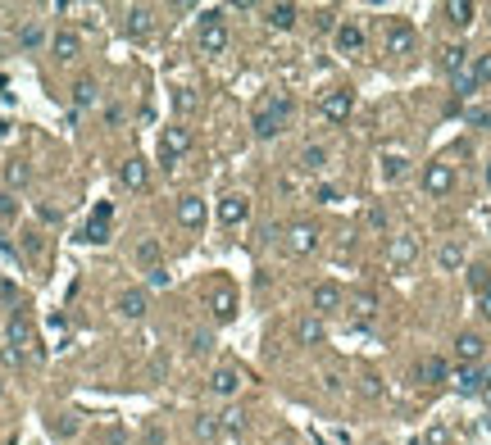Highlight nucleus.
<instances>
[{"label":"nucleus","instance_id":"1","mask_svg":"<svg viewBox=\"0 0 491 445\" xmlns=\"http://www.w3.org/2000/svg\"><path fill=\"white\" fill-rule=\"evenodd\" d=\"M287 119H291V100L287 96H264L260 105H255V114H251V132L260 137V141H273V137L282 132Z\"/></svg>","mask_w":491,"mask_h":445},{"label":"nucleus","instance_id":"2","mask_svg":"<svg viewBox=\"0 0 491 445\" xmlns=\"http://www.w3.org/2000/svg\"><path fill=\"white\" fill-rule=\"evenodd\" d=\"M450 82H455V96H478V91L491 82V55H473Z\"/></svg>","mask_w":491,"mask_h":445},{"label":"nucleus","instance_id":"3","mask_svg":"<svg viewBox=\"0 0 491 445\" xmlns=\"http://www.w3.org/2000/svg\"><path fill=\"white\" fill-rule=\"evenodd\" d=\"M5 337H10V350H19L23 359H28V355H41V346H37V327H32V318L23 314V309H14V314H10Z\"/></svg>","mask_w":491,"mask_h":445},{"label":"nucleus","instance_id":"4","mask_svg":"<svg viewBox=\"0 0 491 445\" xmlns=\"http://www.w3.org/2000/svg\"><path fill=\"white\" fill-rule=\"evenodd\" d=\"M196 41H200L205 55H223V50H228V23H223V10H209L205 19H200Z\"/></svg>","mask_w":491,"mask_h":445},{"label":"nucleus","instance_id":"5","mask_svg":"<svg viewBox=\"0 0 491 445\" xmlns=\"http://www.w3.org/2000/svg\"><path fill=\"white\" fill-rule=\"evenodd\" d=\"M318 237H323V232H318V223L300 218V223H291V228H287V250H291L296 259H305V255H314V250H318Z\"/></svg>","mask_w":491,"mask_h":445},{"label":"nucleus","instance_id":"6","mask_svg":"<svg viewBox=\"0 0 491 445\" xmlns=\"http://www.w3.org/2000/svg\"><path fill=\"white\" fill-rule=\"evenodd\" d=\"M423 191L427 196H450V191H455V168H450L446 159H432L423 168Z\"/></svg>","mask_w":491,"mask_h":445},{"label":"nucleus","instance_id":"7","mask_svg":"<svg viewBox=\"0 0 491 445\" xmlns=\"http://www.w3.org/2000/svg\"><path fill=\"white\" fill-rule=\"evenodd\" d=\"M487 382H491V373H482L478 364H459V368L450 373V386H455L459 395H482Z\"/></svg>","mask_w":491,"mask_h":445},{"label":"nucleus","instance_id":"8","mask_svg":"<svg viewBox=\"0 0 491 445\" xmlns=\"http://www.w3.org/2000/svg\"><path fill=\"white\" fill-rule=\"evenodd\" d=\"M414 259H418V241L410 237V232H405V237H392V241H387V268H392V273H405Z\"/></svg>","mask_w":491,"mask_h":445},{"label":"nucleus","instance_id":"9","mask_svg":"<svg viewBox=\"0 0 491 445\" xmlns=\"http://www.w3.org/2000/svg\"><path fill=\"white\" fill-rule=\"evenodd\" d=\"M241 386H246V377H241V368H232V364H218V368L209 373V391H214L218 400H232Z\"/></svg>","mask_w":491,"mask_h":445},{"label":"nucleus","instance_id":"10","mask_svg":"<svg viewBox=\"0 0 491 445\" xmlns=\"http://www.w3.org/2000/svg\"><path fill=\"white\" fill-rule=\"evenodd\" d=\"M186 150H191V132H186V128H169V132H164V141H160V164H164V168H173Z\"/></svg>","mask_w":491,"mask_h":445},{"label":"nucleus","instance_id":"11","mask_svg":"<svg viewBox=\"0 0 491 445\" xmlns=\"http://www.w3.org/2000/svg\"><path fill=\"white\" fill-rule=\"evenodd\" d=\"M350 109H355V96H350L346 87L327 91V96L318 100V114H323L327 123H346V119H350Z\"/></svg>","mask_w":491,"mask_h":445},{"label":"nucleus","instance_id":"12","mask_svg":"<svg viewBox=\"0 0 491 445\" xmlns=\"http://www.w3.org/2000/svg\"><path fill=\"white\" fill-rule=\"evenodd\" d=\"M246 218H251V200L241 196V191H228V196L218 200V223L223 228H241Z\"/></svg>","mask_w":491,"mask_h":445},{"label":"nucleus","instance_id":"13","mask_svg":"<svg viewBox=\"0 0 491 445\" xmlns=\"http://www.w3.org/2000/svg\"><path fill=\"white\" fill-rule=\"evenodd\" d=\"M119 182L128 186V191H146V186H151V164H146L142 155H128V159L119 164Z\"/></svg>","mask_w":491,"mask_h":445},{"label":"nucleus","instance_id":"14","mask_svg":"<svg viewBox=\"0 0 491 445\" xmlns=\"http://www.w3.org/2000/svg\"><path fill=\"white\" fill-rule=\"evenodd\" d=\"M114 309H119V318H128V323H142V318H146V309H151V300H146V291L128 286V291H119Z\"/></svg>","mask_w":491,"mask_h":445},{"label":"nucleus","instance_id":"15","mask_svg":"<svg viewBox=\"0 0 491 445\" xmlns=\"http://www.w3.org/2000/svg\"><path fill=\"white\" fill-rule=\"evenodd\" d=\"M414 28H410V23H401L396 19L392 28H387V55H396V59H405V55H414Z\"/></svg>","mask_w":491,"mask_h":445},{"label":"nucleus","instance_id":"16","mask_svg":"<svg viewBox=\"0 0 491 445\" xmlns=\"http://www.w3.org/2000/svg\"><path fill=\"white\" fill-rule=\"evenodd\" d=\"M109 218H114V205H109V200H100V205L91 209V223L82 228V241H91V246L109 241Z\"/></svg>","mask_w":491,"mask_h":445},{"label":"nucleus","instance_id":"17","mask_svg":"<svg viewBox=\"0 0 491 445\" xmlns=\"http://www.w3.org/2000/svg\"><path fill=\"white\" fill-rule=\"evenodd\" d=\"M50 50H55V59H64V64H73L77 55H82V37H77L73 28H59V32L50 37Z\"/></svg>","mask_w":491,"mask_h":445},{"label":"nucleus","instance_id":"18","mask_svg":"<svg viewBox=\"0 0 491 445\" xmlns=\"http://www.w3.org/2000/svg\"><path fill=\"white\" fill-rule=\"evenodd\" d=\"M332 41H337V50H341V55H360V50H364V28L346 19V23H337Z\"/></svg>","mask_w":491,"mask_h":445},{"label":"nucleus","instance_id":"19","mask_svg":"<svg viewBox=\"0 0 491 445\" xmlns=\"http://www.w3.org/2000/svg\"><path fill=\"white\" fill-rule=\"evenodd\" d=\"M205 214H209V209H205L200 196H182V200H177V223H182V228H191V232L205 228Z\"/></svg>","mask_w":491,"mask_h":445},{"label":"nucleus","instance_id":"20","mask_svg":"<svg viewBox=\"0 0 491 445\" xmlns=\"http://www.w3.org/2000/svg\"><path fill=\"white\" fill-rule=\"evenodd\" d=\"M309 300H314V309H318V314H337V309H341V300H346V291H341L337 282H318Z\"/></svg>","mask_w":491,"mask_h":445},{"label":"nucleus","instance_id":"21","mask_svg":"<svg viewBox=\"0 0 491 445\" xmlns=\"http://www.w3.org/2000/svg\"><path fill=\"white\" fill-rule=\"evenodd\" d=\"M455 355H459V364H478V359L487 355V341H482L478 332H459V337H455Z\"/></svg>","mask_w":491,"mask_h":445},{"label":"nucleus","instance_id":"22","mask_svg":"<svg viewBox=\"0 0 491 445\" xmlns=\"http://www.w3.org/2000/svg\"><path fill=\"white\" fill-rule=\"evenodd\" d=\"M414 377L423 382V386H436V382H446V377H450V368H446V359H441V355H427V359H418Z\"/></svg>","mask_w":491,"mask_h":445},{"label":"nucleus","instance_id":"23","mask_svg":"<svg viewBox=\"0 0 491 445\" xmlns=\"http://www.w3.org/2000/svg\"><path fill=\"white\" fill-rule=\"evenodd\" d=\"M209 304H214V318H218V323H228V318L237 314V291H232L228 282H214V300H209Z\"/></svg>","mask_w":491,"mask_h":445},{"label":"nucleus","instance_id":"24","mask_svg":"<svg viewBox=\"0 0 491 445\" xmlns=\"http://www.w3.org/2000/svg\"><path fill=\"white\" fill-rule=\"evenodd\" d=\"M469 59H473V55L464 50V46H441V50H436V64H441V73H446V77H455Z\"/></svg>","mask_w":491,"mask_h":445},{"label":"nucleus","instance_id":"25","mask_svg":"<svg viewBox=\"0 0 491 445\" xmlns=\"http://www.w3.org/2000/svg\"><path fill=\"white\" fill-rule=\"evenodd\" d=\"M296 19H300V10H296V5H269V10H264V23H269V28H278V32H291Z\"/></svg>","mask_w":491,"mask_h":445},{"label":"nucleus","instance_id":"26","mask_svg":"<svg viewBox=\"0 0 491 445\" xmlns=\"http://www.w3.org/2000/svg\"><path fill=\"white\" fill-rule=\"evenodd\" d=\"M73 105L77 109H96L100 105V82L96 77H77L73 82Z\"/></svg>","mask_w":491,"mask_h":445},{"label":"nucleus","instance_id":"27","mask_svg":"<svg viewBox=\"0 0 491 445\" xmlns=\"http://www.w3.org/2000/svg\"><path fill=\"white\" fill-rule=\"evenodd\" d=\"M296 341H300V346H323V318L305 314L300 323H296Z\"/></svg>","mask_w":491,"mask_h":445},{"label":"nucleus","instance_id":"28","mask_svg":"<svg viewBox=\"0 0 491 445\" xmlns=\"http://www.w3.org/2000/svg\"><path fill=\"white\" fill-rule=\"evenodd\" d=\"M218 432H223V427H218L214 413H196V418H191V436H196L200 445H214V441H218Z\"/></svg>","mask_w":491,"mask_h":445},{"label":"nucleus","instance_id":"29","mask_svg":"<svg viewBox=\"0 0 491 445\" xmlns=\"http://www.w3.org/2000/svg\"><path fill=\"white\" fill-rule=\"evenodd\" d=\"M382 177H387V182H401L405 177V168H410V159H405V150H382Z\"/></svg>","mask_w":491,"mask_h":445},{"label":"nucleus","instance_id":"30","mask_svg":"<svg viewBox=\"0 0 491 445\" xmlns=\"http://www.w3.org/2000/svg\"><path fill=\"white\" fill-rule=\"evenodd\" d=\"M441 14H446V19L455 23V28H469V23H473V14H478V10H473L469 0H446V5H441Z\"/></svg>","mask_w":491,"mask_h":445},{"label":"nucleus","instance_id":"31","mask_svg":"<svg viewBox=\"0 0 491 445\" xmlns=\"http://www.w3.org/2000/svg\"><path fill=\"white\" fill-rule=\"evenodd\" d=\"M196 109H200V96L191 87H177L173 91V114H177V119H191Z\"/></svg>","mask_w":491,"mask_h":445},{"label":"nucleus","instance_id":"32","mask_svg":"<svg viewBox=\"0 0 491 445\" xmlns=\"http://www.w3.org/2000/svg\"><path fill=\"white\" fill-rule=\"evenodd\" d=\"M436 264H441V268H446V273L464 268V246H459V241H446V246L436 250Z\"/></svg>","mask_w":491,"mask_h":445},{"label":"nucleus","instance_id":"33","mask_svg":"<svg viewBox=\"0 0 491 445\" xmlns=\"http://www.w3.org/2000/svg\"><path fill=\"white\" fill-rule=\"evenodd\" d=\"M151 23H155V14L146 10V5L128 10V37H146V32H151Z\"/></svg>","mask_w":491,"mask_h":445},{"label":"nucleus","instance_id":"34","mask_svg":"<svg viewBox=\"0 0 491 445\" xmlns=\"http://www.w3.org/2000/svg\"><path fill=\"white\" fill-rule=\"evenodd\" d=\"M19 46H23V50H41V46H46V28H41V23H23V28H19Z\"/></svg>","mask_w":491,"mask_h":445},{"label":"nucleus","instance_id":"35","mask_svg":"<svg viewBox=\"0 0 491 445\" xmlns=\"http://www.w3.org/2000/svg\"><path fill=\"white\" fill-rule=\"evenodd\" d=\"M350 309H355V318H360V323H369V318L378 314V295H373V291H360L355 300H350Z\"/></svg>","mask_w":491,"mask_h":445},{"label":"nucleus","instance_id":"36","mask_svg":"<svg viewBox=\"0 0 491 445\" xmlns=\"http://www.w3.org/2000/svg\"><path fill=\"white\" fill-rule=\"evenodd\" d=\"M296 164H300L305 173H318V168H323V164H327V150H323V146H305V150H300V159H296Z\"/></svg>","mask_w":491,"mask_h":445},{"label":"nucleus","instance_id":"37","mask_svg":"<svg viewBox=\"0 0 491 445\" xmlns=\"http://www.w3.org/2000/svg\"><path fill=\"white\" fill-rule=\"evenodd\" d=\"M137 264H142L146 273L160 268V241H137Z\"/></svg>","mask_w":491,"mask_h":445},{"label":"nucleus","instance_id":"38","mask_svg":"<svg viewBox=\"0 0 491 445\" xmlns=\"http://www.w3.org/2000/svg\"><path fill=\"white\" fill-rule=\"evenodd\" d=\"M28 177H32V168H28L23 159H10V164H5V182H10V186H28Z\"/></svg>","mask_w":491,"mask_h":445},{"label":"nucleus","instance_id":"39","mask_svg":"<svg viewBox=\"0 0 491 445\" xmlns=\"http://www.w3.org/2000/svg\"><path fill=\"white\" fill-rule=\"evenodd\" d=\"M77 427H82V423H77V413H59V418H55V436H59V441H73Z\"/></svg>","mask_w":491,"mask_h":445},{"label":"nucleus","instance_id":"40","mask_svg":"<svg viewBox=\"0 0 491 445\" xmlns=\"http://www.w3.org/2000/svg\"><path fill=\"white\" fill-rule=\"evenodd\" d=\"M14 218H19V200H14V191H0V223L10 228Z\"/></svg>","mask_w":491,"mask_h":445},{"label":"nucleus","instance_id":"41","mask_svg":"<svg viewBox=\"0 0 491 445\" xmlns=\"http://www.w3.org/2000/svg\"><path fill=\"white\" fill-rule=\"evenodd\" d=\"M218 427H223V432H246V413H241V409L218 413Z\"/></svg>","mask_w":491,"mask_h":445},{"label":"nucleus","instance_id":"42","mask_svg":"<svg viewBox=\"0 0 491 445\" xmlns=\"http://www.w3.org/2000/svg\"><path fill=\"white\" fill-rule=\"evenodd\" d=\"M186 350H191V355H209V350H214V337H209V332H191V337H186Z\"/></svg>","mask_w":491,"mask_h":445},{"label":"nucleus","instance_id":"43","mask_svg":"<svg viewBox=\"0 0 491 445\" xmlns=\"http://www.w3.org/2000/svg\"><path fill=\"white\" fill-rule=\"evenodd\" d=\"M491 282V268H482V264H478V268H469V286H473V295H482V286H487Z\"/></svg>","mask_w":491,"mask_h":445},{"label":"nucleus","instance_id":"44","mask_svg":"<svg viewBox=\"0 0 491 445\" xmlns=\"http://www.w3.org/2000/svg\"><path fill=\"white\" fill-rule=\"evenodd\" d=\"M360 391L378 400V395H382V377H378V373H364V377H360Z\"/></svg>","mask_w":491,"mask_h":445},{"label":"nucleus","instance_id":"45","mask_svg":"<svg viewBox=\"0 0 491 445\" xmlns=\"http://www.w3.org/2000/svg\"><path fill=\"white\" fill-rule=\"evenodd\" d=\"M364 223H369L373 232H382V228H387V214H382V209H369V214H364Z\"/></svg>","mask_w":491,"mask_h":445},{"label":"nucleus","instance_id":"46","mask_svg":"<svg viewBox=\"0 0 491 445\" xmlns=\"http://www.w3.org/2000/svg\"><path fill=\"white\" fill-rule=\"evenodd\" d=\"M478 309H482V318H487V323H491V282L482 286V295H478Z\"/></svg>","mask_w":491,"mask_h":445},{"label":"nucleus","instance_id":"47","mask_svg":"<svg viewBox=\"0 0 491 445\" xmlns=\"http://www.w3.org/2000/svg\"><path fill=\"white\" fill-rule=\"evenodd\" d=\"M23 255H41V237L28 232V237H23Z\"/></svg>","mask_w":491,"mask_h":445},{"label":"nucleus","instance_id":"48","mask_svg":"<svg viewBox=\"0 0 491 445\" xmlns=\"http://www.w3.org/2000/svg\"><path fill=\"white\" fill-rule=\"evenodd\" d=\"M427 445H446V427H427Z\"/></svg>","mask_w":491,"mask_h":445},{"label":"nucleus","instance_id":"49","mask_svg":"<svg viewBox=\"0 0 491 445\" xmlns=\"http://www.w3.org/2000/svg\"><path fill=\"white\" fill-rule=\"evenodd\" d=\"M151 286H169V273H164V264H160V268H151Z\"/></svg>","mask_w":491,"mask_h":445},{"label":"nucleus","instance_id":"50","mask_svg":"<svg viewBox=\"0 0 491 445\" xmlns=\"http://www.w3.org/2000/svg\"><path fill=\"white\" fill-rule=\"evenodd\" d=\"M318 200H327V205H332V200H341V191H337V186H318Z\"/></svg>","mask_w":491,"mask_h":445},{"label":"nucleus","instance_id":"51","mask_svg":"<svg viewBox=\"0 0 491 445\" xmlns=\"http://www.w3.org/2000/svg\"><path fill=\"white\" fill-rule=\"evenodd\" d=\"M105 441H109V445H128V436H123L119 427H109V432H105Z\"/></svg>","mask_w":491,"mask_h":445},{"label":"nucleus","instance_id":"52","mask_svg":"<svg viewBox=\"0 0 491 445\" xmlns=\"http://www.w3.org/2000/svg\"><path fill=\"white\" fill-rule=\"evenodd\" d=\"M482 400H487V409H491V382H487V391H482Z\"/></svg>","mask_w":491,"mask_h":445},{"label":"nucleus","instance_id":"53","mask_svg":"<svg viewBox=\"0 0 491 445\" xmlns=\"http://www.w3.org/2000/svg\"><path fill=\"white\" fill-rule=\"evenodd\" d=\"M487 186H491V159H487Z\"/></svg>","mask_w":491,"mask_h":445},{"label":"nucleus","instance_id":"54","mask_svg":"<svg viewBox=\"0 0 491 445\" xmlns=\"http://www.w3.org/2000/svg\"><path fill=\"white\" fill-rule=\"evenodd\" d=\"M0 395H5V382H0Z\"/></svg>","mask_w":491,"mask_h":445},{"label":"nucleus","instance_id":"55","mask_svg":"<svg viewBox=\"0 0 491 445\" xmlns=\"http://www.w3.org/2000/svg\"><path fill=\"white\" fill-rule=\"evenodd\" d=\"M410 445H423V441H410Z\"/></svg>","mask_w":491,"mask_h":445}]
</instances>
